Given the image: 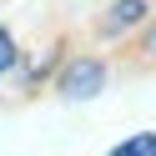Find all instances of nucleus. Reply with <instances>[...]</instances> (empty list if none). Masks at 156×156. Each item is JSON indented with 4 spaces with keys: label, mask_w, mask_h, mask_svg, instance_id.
Returning a JSON list of instances; mask_svg holds the SVG:
<instances>
[{
    "label": "nucleus",
    "mask_w": 156,
    "mask_h": 156,
    "mask_svg": "<svg viewBox=\"0 0 156 156\" xmlns=\"http://www.w3.org/2000/svg\"><path fill=\"white\" fill-rule=\"evenodd\" d=\"M101 86H106V66L96 61V55L71 61V66H66V76H61V96H66V101H86V96H96Z\"/></svg>",
    "instance_id": "obj_1"
},
{
    "label": "nucleus",
    "mask_w": 156,
    "mask_h": 156,
    "mask_svg": "<svg viewBox=\"0 0 156 156\" xmlns=\"http://www.w3.org/2000/svg\"><path fill=\"white\" fill-rule=\"evenodd\" d=\"M111 156H156V131H136V136H126Z\"/></svg>",
    "instance_id": "obj_3"
},
{
    "label": "nucleus",
    "mask_w": 156,
    "mask_h": 156,
    "mask_svg": "<svg viewBox=\"0 0 156 156\" xmlns=\"http://www.w3.org/2000/svg\"><path fill=\"white\" fill-rule=\"evenodd\" d=\"M146 55L156 61V25H151V35H146Z\"/></svg>",
    "instance_id": "obj_5"
},
{
    "label": "nucleus",
    "mask_w": 156,
    "mask_h": 156,
    "mask_svg": "<svg viewBox=\"0 0 156 156\" xmlns=\"http://www.w3.org/2000/svg\"><path fill=\"white\" fill-rule=\"evenodd\" d=\"M136 20H146V0H116L111 10H106L101 30H106V35H126Z\"/></svg>",
    "instance_id": "obj_2"
},
{
    "label": "nucleus",
    "mask_w": 156,
    "mask_h": 156,
    "mask_svg": "<svg viewBox=\"0 0 156 156\" xmlns=\"http://www.w3.org/2000/svg\"><path fill=\"white\" fill-rule=\"evenodd\" d=\"M10 66H15V41H10V30L0 25V76L10 71Z\"/></svg>",
    "instance_id": "obj_4"
}]
</instances>
